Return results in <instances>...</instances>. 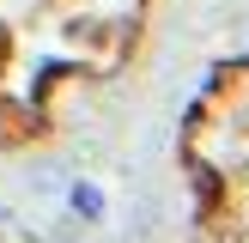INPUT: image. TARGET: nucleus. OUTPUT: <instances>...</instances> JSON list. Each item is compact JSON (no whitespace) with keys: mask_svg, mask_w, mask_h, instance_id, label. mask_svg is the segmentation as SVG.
<instances>
[{"mask_svg":"<svg viewBox=\"0 0 249 243\" xmlns=\"http://www.w3.org/2000/svg\"><path fill=\"white\" fill-rule=\"evenodd\" d=\"M67 207L79 219H104V189L97 182H67Z\"/></svg>","mask_w":249,"mask_h":243,"instance_id":"1","label":"nucleus"}]
</instances>
